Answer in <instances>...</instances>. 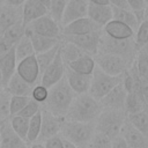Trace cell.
I'll return each instance as SVG.
<instances>
[{
  "instance_id": "1",
  "label": "cell",
  "mask_w": 148,
  "mask_h": 148,
  "mask_svg": "<svg viewBox=\"0 0 148 148\" xmlns=\"http://www.w3.org/2000/svg\"><path fill=\"white\" fill-rule=\"evenodd\" d=\"M75 96L76 94L69 87L66 76H64L58 83L49 88V95L44 103V109L59 118H65Z\"/></svg>"
},
{
  "instance_id": "2",
  "label": "cell",
  "mask_w": 148,
  "mask_h": 148,
  "mask_svg": "<svg viewBox=\"0 0 148 148\" xmlns=\"http://www.w3.org/2000/svg\"><path fill=\"white\" fill-rule=\"evenodd\" d=\"M101 111L102 105L99 101L86 92L75 96L65 116V119L76 123H95Z\"/></svg>"
},
{
  "instance_id": "3",
  "label": "cell",
  "mask_w": 148,
  "mask_h": 148,
  "mask_svg": "<svg viewBox=\"0 0 148 148\" xmlns=\"http://www.w3.org/2000/svg\"><path fill=\"white\" fill-rule=\"evenodd\" d=\"M98 53L101 54H112L125 59L130 65H132L135 60L138 50L135 47L134 38L128 39H114L106 36L104 32L102 34ZM97 53V54H98Z\"/></svg>"
},
{
  "instance_id": "4",
  "label": "cell",
  "mask_w": 148,
  "mask_h": 148,
  "mask_svg": "<svg viewBox=\"0 0 148 148\" xmlns=\"http://www.w3.org/2000/svg\"><path fill=\"white\" fill-rule=\"evenodd\" d=\"M95 132V123H76L65 119L60 130V136L77 148H87Z\"/></svg>"
},
{
  "instance_id": "5",
  "label": "cell",
  "mask_w": 148,
  "mask_h": 148,
  "mask_svg": "<svg viewBox=\"0 0 148 148\" xmlns=\"http://www.w3.org/2000/svg\"><path fill=\"white\" fill-rule=\"evenodd\" d=\"M127 119V113L121 110L102 109L95 121V130L110 138L111 140L120 134V131Z\"/></svg>"
},
{
  "instance_id": "6",
  "label": "cell",
  "mask_w": 148,
  "mask_h": 148,
  "mask_svg": "<svg viewBox=\"0 0 148 148\" xmlns=\"http://www.w3.org/2000/svg\"><path fill=\"white\" fill-rule=\"evenodd\" d=\"M121 82H123V75H119V76L109 75L96 66L91 74V81H90L88 94L92 96L95 99L101 101L114 87H117Z\"/></svg>"
},
{
  "instance_id": "7",
  "label": "cell",
  "mask_w": 148,
  "mask_h": 148,
  "mask_svg": "<svg viewBox=\"0 0 148 148\" xmlns=\"http://www.w3.org/2000/svg\"><path fill=\"white\" fill-rule=\"evenodd\" d=\"M102 34H103V29L92 31L86 35H80V36H61L60 39L62 42L72 43L76 45L79 49H81L86 54L95 57L98 53V46H99Z\"/></svg>"
},
{
  "instance_id": "8",
  "label": "cell",
  "mask_w": 148,
  "mask_h": 148,
  "mask_svg": "<svg viewBox=\"0 0 148 148\" xmlns=\"http://www.w3.org/2000/svg\"><path fill=\"white\" fill-rule=\"evenodd\" d=\"M25 31L37 34L44 37H49V38H57V39H60V36H61L60 24L57 23L49 14L29 23L25 27Z\"/></svg>"
},
{
  "instance_id": "9",
  "label": "cell",
  "mask_w": 148,
  "mask_h": 148,
  "mask_svg": "<svg viewBox=\"0 0 148 148\" xmlns=\"http://www.w3.org/2000/svg\"><path fill=\"white\" fill-rule=\"evenodd\" d=\"M96 66L101 68L104 73L112 75V76H119L123 75L132 65H130L125 59L112 56V54H101L94 57Z\"/></svg>"
},
{
  "instance_id": "10",
  "label": "cell",
  "mask_w": 148,
  "mask_h": 148,
  "mask_svg": "<svg viewBox=\"0 0 148 148\" xmlns=\"http://www.w3.org/2000/svg\"><path fill=\"white\" fill-rule=\"evenodd\" d=\"M64 120L65 118H59L43 108L42 109V126H40V133H39L37 142L44 143L46 140L56 135H59Z\"/></svg>"
},
{
  "instance_id": "11",
  "label": "cell",
  "mask_w": 148,
  "mask_h": 148,
  "mask_svg": "<svg viewBox=\"0 0 148 148\" xmlns=\"http://www.w3.org/2000/svg\"><path fill=\"white\" fill-rule=\"evenodd\" d=\"M65 76V64L58 51L54 60L50 64V66L42 73L40 75V84L45 88H51L56 83H58Z\"/></svg>"
},
{
  "instance_id": "12",
  "label": "cell",
  "mask_w": 148,
  "mask_h": 148,
  "mask_svg": "<svg viewBox=\"0 0 148 148\" xmlns=\"http://www.w3.org/2000/svg\"><path fill=\"white\" fill-rule=\"evenodd\" d=\"M88 0H68L65 7L60 25H67L76 20L88 17Z\"/></svg>"
},
{
  "instance_id": "13",
  "label": "cell",
  "mask_w": 148,
  "mask_h": 148,
  "mask_svg": "<svg viewBox=\"0 0 148 148\" xmlns=\"http://www.w3.org/2000/svg\"><path fill=\"white\" fill-rule=\"evenodd\" d=\"M16 73L29 84L36 86V82L40 77V71L35 56L28 57L17 62Z\"/></svg>"
},
{
  "instance_id": "14",
  "label": "cell",
  "mask_w": 148,
  "mask_h": 148,
  "mask_svg": "<svg viewBox=\"0 0 148 148\" xmlns=\"http://www.w3.org/2000/svg\"><path fill=\"white\" fill-rule=\"evenodd\" d=\"M0 148H27V142L12 128L9 119L0 123Z\"/></svg>"
},
{
  "instance_id": "15",
  "label": "cell",
  "mask_w": 148,
  "mask_h": 148,
  "mask_svg": "<svg viewBox=\"0 0 148 148\" xmlns=\"http://www.w3.org/2000/svg\"><path fill=\"white\" fill-rule=\"evenodd\" d=\"M127 97V91L125 90L123 82L114 87L105 97H103L99 103L102 109H112V110H121L125 111V102Z\"/></svg>"
},
{
  "instance_id": "16",
  "label": "cell",
  "mask_w": 148,
  "mask_h": 148,
  "mask_svg": "<svg viewBox=\"0 0 148 148\" xmlns=\"http://www.w3.org/2000/svg\"><path fill=\"white\" fill-rule=\"evenodd\" d=\"M103 28L97 25L90 18L84 17V18L76 20L67 25L61 27V36H80V35H86V34L97 31Z\"/></svg>"
},
{
  "instance_id": "17",
  "label": "cell",
  "mask_w": 148,
  "mask_h": 148,
  "mask_svg": "<svg viewBox=\"0 0 148 148\" xmlns=\"http://www.w3.org/2000/svg\"><path fill=\"white\" fill-rule=\"evenodd\" d=\"M22 22V7H13L6 3L0 5V35L8 28Z\"/></svg>"
},
{
  "instance_id": "18",
  "label": "cell",
  "mask_w": 148,
  "mask_h": 148,
  "mask_svg": "<svg viewBox=\"0 0 148 148\" xmlns=\"http://www.w3.org/2000/svg\"><path fill=\"white\" fill-rule=\"evenodd\" d=\"M65 76L69 87L76 95H82L89 91L91 75H84V74L73 72L67 66H65Z\"/></svg>"
},
{
  "instance_id": "19",
  "label": "cell",
  "mask_w": 148,
  "mask_h": 148,
  "mask_svg": "<svg viewBox=\"0 0 148 148\" xmlns=\"http://www.w3.org/2000/svg\"><path fill=\"white\" fill-rule=\"evenodd\" d=\"M49 14V9L37 0H27L22 6V23L27 27L32 21Z\"/></svg>"
},
{
  "instance_id": "20",
  "label": "cell",
  "mask_w": 148,
  "mask_h": 148,
  "mask_svg": "<svg viewBox=\"0 0 148 148\" xmlns=\"http://www.w3.org/2000/svg\"><path fill=\"white\" fill-rule=\"evenodd\" d=\"M88 18L103 28L110 21H112V7L110 5H94L89 2Z\"/></svg>"
},
{
  "instance_id": "21",
  "label": "cell",
  "mask_w": 148,
  "mask_h": 148,
  "mask_svg": "<svg viewBox=\"0 0 148 148\" xmlns=\"http://www.w3.org/2000/svg\"><path fill=\"white\" fill-rule=\"evenodd\" d=\"M120 135L126 140L130 148H148V140L133 127L127 119L120 131Z\"/></svg>"
},
{
  "instance_id": "22",
  "label": "cell",
  "mask_w": 148,
  "mask_h": 148,
  "mask_svg": "<svg viewBox=\"0 0 148 148\" xmlns=\"http://www.w3.org/2000/svg\"><path fill=\"white\" fill-rule=\"evenodd\" d=\"M17 60L15 56V46L12 47L6 54L0 57V71L2 75V87H5L10 77L16 73Z\"/></svg>"
},
{
  "instance_id": "23",
  "label": "cell",
  "mask_w": 148,
  "mask_h": 148,
  "mask_svg": "<svg viewBox=\"0 0 148 148\" xmlns=\"http://www.w3.org/2000/svg\"><path fill=\"white\" fill-rule=\"evenodd\" d=\"M103 32L114 39H128V38H134L135 31L132 30L130 27L126 24L118 22V21H110L106 25L103 27Z\"/></svg>"
},
{
  "instance_id": "24",
  "label": "cell",
  "mask_w": 148,
  "mask_h": 148,
  "mask_svg": "<svg viewBox=\"0 0 148 148\" xmlns=\"http://www.w3.org/2000/svg\"><path fill=\"white\" fill-rule=\"evenodd\" d=\"M5 88L12 96H30L34 86L25 82L17 73H15Z\"/></svg>"
},
{
  "instance_id": "25",
  "label": "cell",
  "mask_w": 148,
  "mask_h": 148,
  "mask_svg": "<svg viewBox=\"0 0 148 148\" xmlns=\"http://www.w3.org/2000/svg\"><path fill=\"white\" fill-rule=\"evenodd\" d=\"M65 66H67L73 72L84 74V75H91L95 67H96V62H95L94 57L88 56V54H83L80 58H77L76 60H74L71 64L65 65Z\"/></svg>"
},
{
  "instance_id": "26",
  "label": "cell",
  "mask_w": 148,
  "mask_h": 148,
  "mask_svg": "<svg viewBox=\"0 0 148 148\" xmlns=\"http://www.w3.org/2000/svg\"><path fill=\"white\" fill-rule=\"evenodd\" d=\"M25 35L29 36L30 39H31V43H32V46H34V50H35V54L43 53V52L52 49L53 46H56L57 44L60 43V39L49 38V37L37 35V34H32V32H27L25 31Z\"/></svg>"
},
{
  "instance_id": "27",
  "label": "cell",
  "mask_w": 148,
  "mask_h": 148,
  "mask_svg": "<svg viewBox=\"0 0 148 148\" xmlns=\"http://www.w3.org/2000/svg\"><path fill=\"white\" fill-rule=\"evenodd\" d=\"M112 20L126 24L134 31H136V29L139 27L136 16L131 9H121V8L112 7Z\"/></svg>"
},
{
  "instance_id": "28",
  "label": "cell",
  "mask_w": 148,
  "mask_h": 148,
  "mask_svg": "<svg viewBox=\"0 0 148 148\" xmlns=\"http://www.w3.org/2000/svg\"><path fill=\"white\" fill-rule=\"evenodd\" d=\"M60 56L62 58V61L65 65L71 64L72 61L76 60L81 56L86 54L81 49H79L76 45L68 43V42H61L60 43V49H59Z\"/></svg>"
},
{
  "instance_id": "29",
  "label": "cell",
  "mask_w": 148,
  "mask_h": 148,
  "mask_svg": "<svg viewBox=\"0 0 148 148\" xmlns=\"http://www.w3.org/2000/svg\"><path fill=\"white\" fill-rule=\"evenodd\" d=\"M145 110H148L145 99L135 92H127V97L125 102V112L127 114H133Z\"/></svg>"
},
{
  "instance_id": "30",
  "label": "cell",
  "mask_w": 148,
  "mask_h": 148,
  "mask_svg": "<svg viewBox=\"0 0 148 148\" xmlns=\"http://www.w3.org/2000/svg\"><path fill=\"white\" fill-rule=\"evenodd\" d=\"M127 120L148 140V110L133 114H127Z\"/></svg>"
},
{
  "instance_id": "31",
  "label": "cell",
  "mask_w": 148,
  "mask_h": 148,
  "mask_svg": "<svg viewBox=\"0 0 148 148\" xmlns=\"http://www.w3.org/2000/svg\"><path fill=\"white\" fill-rule=\"evenodd\" d=\"M15 56H16L17 62L28 57L35 56V50H34V46H32V43L29 36L24 35L18 40V43L15 45Z\"/></svg>"
},
{
  "instance_id": "32",
  "label": "cell",
  "mask_w": 148,
  "mask_h": 148,
  "mask_svg": "<svg viewBox=\"0 0 148 148\" xmlns=\"http://www.w3.org/2000/svg\"><path fill=\"white\" fill-rule=\"evenodd\" d=\"M40 126H42V110L29 119V128H28V134L25 139L27 145L37 142L40 133Z\"/></svg>"
},
{
  "instance_id": "33",
  "label": "cell",
  "mask_w": 148,
  "mask_h": 148,
  "mask_svg": "<svg viewBox=\"0 0 148 148\" xmlns=\"http://www.w3.org/2000/svg\"><path fill=\"white\" fill-rule=\"evenodd\" d=\"M61 43V42H60ZM60 43L57 44L56 46H53L52 49L43 52V53H38V54H35L36 57V60H37V64H38V67H39V71H40V75L42 73L50 66V64L54 60L59 49H60Z\"/></svg>"
},
{
  "instance_id": "34",
  "label": "cell",
  "mask_w": 148,
  "mask_h": 148,
  "mask_svg": "<svg viewBox=\"0 0 148 148\" xmlns=\"http://www.w3.org/2000/svg\"><path fill=\"white\" fill-rule=\"evenodd\" d=\"M10 121V126L14 130V132L25 141L27 139V134H28V128H29V118L22 117V116H13L9 119Z\"/></svg>"
},
{
  "instance_id": "35",
  "label": "cell",
  "mask_w": 148,
  "mask_h": 148,
  "mask_svg": "<svg viewBox=\"0 0 148 148\" xmlns=\"http://www.w3.org/2000/svg\"><path fill=\"white\" fill-rule=\"evenodd\" d=\"M25 35V25L21 22V23H17V24H15V25H13V27H10V28H8L3 34H2V36H3V38L9 43V44H12L13 46H15L17 43H18V40L23 37Z\"/></svg>"
},
{
  "instance_id": "36",
  "label": "cell",
  "mask_w": 148,
  "mask_h": 148,
  "mask_svg": "<svg viewBox=\"0 0 148 148\" xmlns=\"http://www.w3.org/2000/svg\"><path fill=\"white\" fill-rule=\"evenodd\" d=\"M134 64L141 81H148V53L142 50H139Z\"/></svg>"
},
{
  "instance_id": "37",
  "label": "cell",
  "mask_w": 148,
  "mask_h": 148,
  "mask_svg": "<svg viewBox=\"0 0 148 148\" xmlns=\"http://www.w3.org/2000/svg\"><path fill=\"white\" fill-rule=\"evenodd\" d=\"M134 43L136 50H141L148 43V18H145L138 27L134 35Z\"/></svg>"
},
{
  "instance_id": "38",
  "label": "cell",
  "mask_w": 148,
  "mask_h": 148,
  "mask_svg": "<svg viewBox=\"0 0 148 148\" xmlns=\"http://www.w3.org/2000/svg\"><path fill=\"white\" fill-rule=\"evenodd\" d=\"M12 95L6 90L5 87L0 86V123L9 119V104Z\"/></svg>"
},
{
  "instance_id": "39",
  "label": "cell",
  "mask_w": 148,
  "mask_h": 148,
  "mask_svg": "<svg viewBox=\"0 0 148 148\" xmlns=\"http://www.w3.org/2000/svg\"><path fill=\"white\" fill-rule=\"evenodd\" d=\"M68 0H51L50 6H49V15L57 22V23H61V18H62V14L65 10V7L67 5Z\"/></svg>"
},
{
  "instance_id": "40",
  "label": "cell",
  "mask_w": 148,
  "mask_h": 148,
  "mask_svg": "<svg viewBox=\"0 0 148 148\" xmlns=\"http://www.w3.org/2000/svg\"><path fill=\"white\" fill-rule=\"evenodd\" d=\"M30 96H12L9 104V116L13 117L18 114L24 109V106L30 102Z\"/></svg>"
},
{
  "instance_id": "41",
  "label": "cell",
  "mask_w": 148,
  "mask_h": 148,
  "mask_svg": "<svg viewBox=\"0 0 148 148\" xmlns=\"http://www.w3.org/2000/svg\"><path fill=\"white\" fill-rule=\"evenodd\" d=\"M87 148H111V139L102 133L95 132Z\"/></svg>"
},
{
  "instance_id": "42",
  "label": "cell",
  "mask_w": 148,
  "mask_h": 148,
  "mask_svg": "<svg viewBox=\"0 0 148 148\" xmlns=\"http://www.w3.org/2000/svg\"><path fill=\"white\" fill-rule=\"evenodd\" d=\"M47 95H49V89L45 88L44 86H42V84L39 83V84L34 86L30 97H31L35 102H37V103H39V104H44V103L46 102Z\"/></svg>"
},
{
  "instance_id": "43",
  "label": "cell",
  "mask_w": 148,
  "mask_h": 148,
  "mask_svg": "<svg viewBox=\"0 0 148 148\" xmlns=\"http://www.w3.org/2000/svg\"><path fill=\"white\" fill-rule=\"evenodd\" d=\"M40 110H42L40 104L37 103V102H35V101L31 98L30 102L24 106V109L18 113V116H22V117H25V118H29V119H30L31 117H34L35 114H37Z\"/></svg>"
},
{
  "instance_id": "44",
  "label": "cell",
  "mask_w": 148,
  "mask_h": 148,
  "mask_svg": "<svg viewBox=\"0 0 148 148\" xmlns=\"http://www.w3.org/2000/svg\"><path fill=\"white\" fill-rule=\"evenodd\" d=\"M44 146L45 148H64V145H62V138L59 135H56L49 140H46L44 142Z\"/></svg>"
},
{
  "instance_id": "45",
  "label": "cell",
  "mask_w": 148,
  "mask_h": 148,
  "mask_svg": "<svg viewBox=\"0 0 148 148\" xmlns=\"http://www.w3.org/2000/svg\"><path fill=\"white\" fill-rule=\"evenodd\" d=\"M126 1L132 12L143 10L146 7V3H147V0H126Z\"/></svg>"
},
{
  "instance_id": "46",
  "label": "cell",
  "mask_w": 148,
  "mask_h": 148,
  "mask_svg": "<svg viewBox=\"0 0 148 148\" xmlns=\"http://www.w3.org/2000/svg\"><path fill=\"white\" fill-rule=\"evenodd\" d=\"M111 148H130L126 140L119 134L118 136L113 138L111 140Z\"/></svg>"
},
{
  "instance_id": "47",
  "label": "cell",
  "mask_w": 148,
  "mask_h": 148,
  "mask_svg": "<svg viewBox=\"0 0 148 148\" xmlns=\"http://www.w3.org/2000/svg\"><path fill=\"white\" fill-rule=\"evenodd\" d=\"M12 47H14L12 44H9L5 38H3V36L2 35H0V57H2L3 54H6Z\"/></svg>"
},
{
  "instance_id": "48",
  "label": "cell",
  "mask_w": 148,
  "mask_h": 148,
  "mask_svg": "<svg viewBox=\"0 0 148 148\" xmlns=\"http://www.w3.org/2000/svg\"><path fill=\"white\" fill-rule=\"evenodd\" d=\"M109 3L111 7L121 8V9H130L128 3L126 0H109Z\"/></svg>"
},
{
  "instance_id": "49",
  "label": "cell",
  "mask_w": 148,
  "mask_h": 148,
  "mask_svg": "<svg viewBox=\"0 0 148 148\" xmlns=\"http://www.w3.org/2000/svg\"><path fill=\"white\" fill-rule=\"evenodd\" d=\"M141 89H142L143 99L148 106V81H141Z\"/></svg>"
},
{
  "instance_id": "50",
  "label": "cell",
  "mask_w": 148,
  "mask_h": 148,
  "mask_svg": "<svg viewBox=\"0 0 148 148\" xmlns=\"http://www.w3.org/2000/svg\"><path fill=\"white\" fill-rule=\"evenodd\" d=\"M25 1L27 0H5V3L13 7H22Z\"/></svg>"
},
{
  "instance_id": "51",
  "label": "cell",
  "mask_w": 148,
  "mask_h": 148,
  "mask_svg": "<svg viewBox=\"0 0 148 148\" xmlns=\"http://www.w3.org/2000/svg\"><path fill=\"white\" fill-rule=\"evenodd\" d=\"M27 148H45V146L43 142H34V143L28 145Z\"/></svg>"
},
{
  "instance_id": "52",
  "label": "cell",
  "mask_w": 148,
  "mask_h": 148,
  "mask_svg": "<svg viewBox=\"0 0 148 148\" xmlns=\"http://www.w3.org/2000/svg\"><path fill=\"white\" fill-rule=\"evenodd\" d=\"M88 1L94 5H110L109 0H88Z\"/></svg>"
},
{
  "instance_id": "53",
  "label": "cell",
  "mask_w": 148,
  "mask_h": 148,
  "mask_svg": "<svg viewBox=\"0 0 148 148\" xmlns=\"http://www.w3.org/2000/svg\"><path fill=\"white\" fill-rule=\"evenodd\" d=\"M62 145H64V148H77V147L74 146L72 142H69V141H67V140H65V139H62Z\"/></svg>"
},
{
  "instance_id": "54",
  "label": "cell",
  "mask_w": 148,
  "mask_h": 148,
  "mask_svg": "<svg viewBox=\"0 0 148 148\" xmlns=\"http://www.w3.org/2000/svg\"><path fill=\"white\" fill-rule=\"evenodd\" d=\"M37 1H39L42 5H44L47 9H49V6H50V2H51V0H37Z\"/></svg>"
},
{
  "instance_id": "55",
  "label": "cell",
  "mask_w": 148,
  "mask_h": 148,
  "mask_svg": "<svg viewBox=\"0 0 148 148\" xmlns=\"http://www.w3.org/2000/svg\"><path fill=\"white\" fill-rule=\"evenodd\" d=\"M145 18H148V2L146 3V7H145Z\"/></svg>"
},
{
  "instance_id": "56",
  "label": "cell",
  "mask_w": 148,
  "mask_h": 148,
  "mask_svg": "<svg viewBox=\"0 0 148 148\" xmlns=\"http://www.w3.org/2000/svg\"><path fill=\"white\" fill-rule=\"evenodd\" d=\"M141 50H142V51H145V52H147V53H148V43H147V44H146V45H145V46H143V47H142V49H141Z\"/></svg>"
},
{
  "instance_id": "57",
  "label": "cell",
  "mask_w": 148,
  "mask_h": 148,
  "mask_svg": "<svg viewBox=\"0 0 148 148\" xmlns=\"http://www.w3.org/2000/svg\"><path fill=\"white\" fill-rule=\"evenodd\" d=\"M0 86H2V75H1V71H0Z\"/></svg>"
},
{
  "instance_id": "58",
  "label": "cell",
  "mask_w": 148,
  "mask_h": 148,
  "mask_svg": "<svg viewBox=\"0 0 148 148\" xmlns=\"http://www.w3.org/2000/svg\"><path fill=\"white\" fill-rule=\"evenodd\" d=\"M2 3H5V0H0V5H2Z\"/></svg>"
},
{
  "instance_id": "59",
  "label": "cell",
  "mask_w": 148,
  "mask_h": 148,
  "mask_svg": "<svg viewBox=\"0 0 148 148\" xmlns=\"http://www.w3.org/2000/svg\"><path fill=\"white\" fill-rule=\"evenodd\" d=\"M0 140H1V136H0Z\"/></svg>"
},
{
  "instance_id": "60",
  "label": "cell",
  "mask_w": 148,
  "mask_h": 148,
  "mask_svg": "<svg viewBox=\"0 0 148 148\" xmlns=\"http://www.w3.org/2000/svg\"><path fill=\"white\" fill-rule=\"evenodd\" d=\"M147 2H148V0H147Z\"/></svg>"
}]
</instances>
